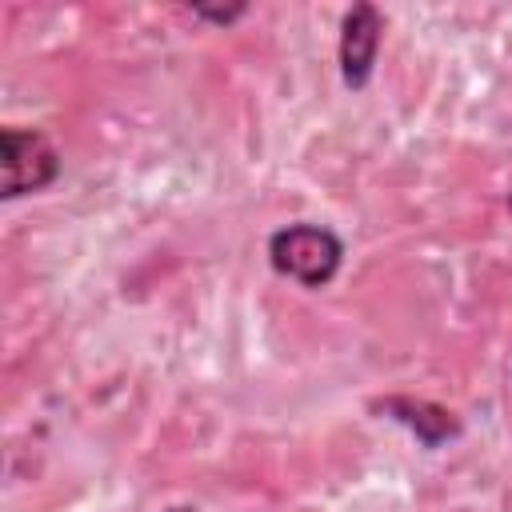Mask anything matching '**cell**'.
Instances as JSON below:
<instances>
[{"label":"cell","instance_id":"277c9868","mask_svg":"<svg viewBox=\"0 0 512 512\" xmlns=\"http://www.w3.org/2000/svg\"><path fill=\"white\" fill-rule=\"evenodd\" d=\"M376 408H380L388 420L404 424L424 448H440L444 440L460 436V420H456L448 408L432 404V400H416V396H384Z\"/></svg>","mask_w":512,"mask_h":512},{"label":"cell","instance_id":"8992f818","mask_svg":"<svg viewBox=\"0 0 512 512\" xmlns=\"http://www.w3.org/2000/svg\"><path fill=\"white\" fill-rule=\"evenodd\" d=\"M508 208H512V192H508Z\"/></svg>","mask_w":512,"mask_h":512},{"label":"cell","instance_id":"6da1fadb","mask_svg":"<svg viewBox=\"0 0 512 512\" xmlns=\"http://www.w3.org/2000/svg\"><path fill=\"white\" fill-rule=\"evenodd\" d=\"M268 264L304 288H324L344 264V240L324 224H288L268 236Z\"/></svg>","mask_w":512,"mask_h":512},{"label":"cell","instance_id":"3957f363","mask_svg":"<svg viewBox=\"0 0 512 512\" xmlns=\"http://www.w3.org/2000/svg\"><path fill=\"white\" fill-rule=\"evenodd\" d=\"M380 40H384V16H380V8L376 4H352L344 12V20H340V44H336L344 88L360 92L372 80Z\"/></svg>","mask_w":512,"mask_h":512},{"label":"cell","instance_id":"7a4b0ae2","mask_svg":"<svg viewBox=\"0 0 512 512\" xmlns=\"http://www.w3.org/2000/svg\"><path fill=\"white\" fill-rule=\"evenodd\" d=\"M0 164H4V200L44 192L60 176V152L36 128H4L0 132Z\"/></svg>","mask_w":512,"mask_h":512},{"label":"cell","instance_id":"5b68a950","mask_svg":"<svg viewBox=\"0 0 512 512\" xmlns=\"http://www.w3.org/2000/svg\"><path fill=\"white\" fill-rule=\"evenodd\" d=\"M248 12V4H232V8H208V4H192V16L200 20H212V24H232Z\"/></svg>","mask_w":512,"mask_h":512}]
</instances>
